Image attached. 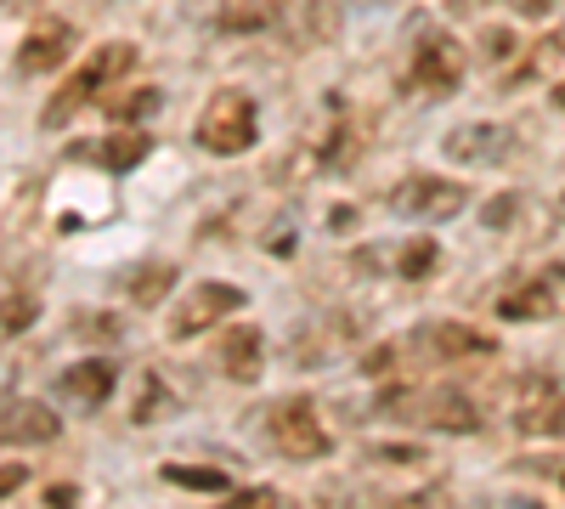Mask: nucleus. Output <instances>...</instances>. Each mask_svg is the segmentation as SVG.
<instances>
[{"instance_id":"obj_1","label":"nucleus","mask_w":565,"mask_h":509,"mask_svg":"<svg viewBox=\"0 0 565 509\" xmlns=\"http://www.w3.org/2000/svg\"><path fill=\"white\" fill-rule=\"evenodd\" d=\"M130 63H136V45H130V40H108V45H97V52H90V57H85V63L52 91V103H45L40 125H45V130H63L90 97H103L114 79H125Z\"/></svg>"},{"instance_id":"obj_2","label":"nucleus","mask_w":565,"mask_h":509,"mask_svg":"<svg viewBox=\"0 0 565 509\" xmlns=\"http://www.w3.org/2000/svg\"><path fill=\"white\" fill-rule=\"evenodd\" d=\"M260 436H266L271 453L295 458V465H311V458H328V453H334V436L322 431L311 396H277V402L260 413Z\"/></svg>"},{"instance_id":"obj_3","label":"nucleus","mask_w":565,"mask_h":509,"mask_svg":"<svg viewBox=\"0 0 565 509\" xmlns=\"http://www.w3.org/2000/svg\"><path fill=\"white\" fill-rule=\"evenodd\" d=\"M199 148L215 153V159H238L255 148V136H260V114H255V97L238 85H226L210 97V108L199 114Z\"/></svg>"},{"instance_id":"obj_4","label":"nucleus","mask_w":565,"mask_h":509,"mask_svg":"<svg viewBox=\"0 0 565 509\" xmlns=\"http://www.w3.org/2000/svg\"><path fill=\"white\" fill-rule=\"evenodd\" d=\"M232 311H244V289L238 284H193V289H181L175 311H170V340H199L210 329H221V322Z\"/></svg>"},{"instance_id":"obj_5","label":"nucleus","mask_w":565,"mask_h":509,"mask_svg":"<svg viewBox=\"0 0 565 509\" xmlns=\"http://www.w3.org/2000/svg\"><path fill=\"white\" fill-rule=\"evenodd\" d=\"M514 148H521L514 125H492V119H481V125H452V130L441 136V153H447L452 165H463V170H492V165H509V159H514Z\"/></svg>"},{"instance_id":"obj_6","label":"nucleus","mask_w":565,"mask_h":509,"mask_svg":"<svg viewBox=\"0 0 565 509\" xmlns=\"http://www.w3.org/2000/svg\"><path fill=\"white\" fill-rule=\"evenodd\" d=\"M463 79V52H458V40L430 29L418 40V52L407 63V91H418V97H447V91H458Z\"/></svg>"},{"instance_id":"obj_7","label":"nucleus","mask_w":565,"mask_h":509,"mask_svg":"<svg viewBox=\"0 0 565 509\" xmlns=\"http://www.w3.org/2000/svg\"><path fill=\"white\" fill-rule=\"evenodd\" d=\"M509 420H514V431H526V436H565V391H559V380L526 374L521 385H514Z\"/></svg>"},{"instance_id":"obj_8","label":"nucleus","mask_w":565,"mask_h":509,"mask_svg":"<svg viewBox=\"0 0 565 509\" xmlns=\"http://www.w3.org/2000/svg\"><path fill=\"white\" fill-rule=\"evenodd\" d=\"M396 407H402V420H413L424 431H447V436L481 431L476 402H469L463 391H452V385H436V391H424V396H396Z\"/></svg>"},{"instance_id":"obj_9","label":"nucleus","mask_w":565,"mask_h":509,"mask_svg":"<svg viewBox=\"0 0 565 509\" xmlns=\"http://www.w3.org/2000/svg\"><path fill=\"white\" fill-rule=\"evenodd\" d=\"M391 204L413 221H452L469 204V188L463 181H447V176H407L391 188Z\"/></svg>"},{"instance_id":"obj_10","label":"nucleus","mask_w":565,"mask_h":509,"mask_svg":"<svg viewBox=\"0 0 565 509\" xmlns=\"http://www.w3.org/2000/svg\"><path fill=\"white\" fill-rule=\"evenodd\" d=\"M413 346L441 357V362H463V357H492L498 335H481V329H469V322H424L413 335Z\"/></svg>"},{"instance_id":"obj_11","label":"nucleus","mask_w":565,"mask_h":509,"mask_svg":"<svg viewBox=\"0 0 565 509\" xmlns=\"http://www.w3.org/2000/svg\"><path fill=\"white\" fill-rule=\"evenodd\" d=\"M68 52H74V23L68 18H45L18 45V74H52Z\"/></svg>"},{"instance_id":"obj_12","label":"nucleus","mask_w":565,"mask_h":509,"mask_svg":"<svg viewBox=\"0 0 565 509\" xmlns=\"http://www.w3.org/2000/svg\"><path fill=\"white\" fill-rule=\"evenodd\" d=\"M63 425H57V413L34 402V396H18V402H0V442H12V447H40V442H52Z\"/></svg>"},{"instance_id":"obj_13","label":"nucleus","mask_w":565,"mask_h":509,"mask_svg":"<svg viewBox=\"0 0 565 509\" xmlns=\"http://www.w3.org/2000/svg\"><path fill=\"white\" fill-rule=\"evenodd\" d=\"M260 357H266V335L255 322H232L226 340H221V374L232 385H255L260 380Z\"/></svg>"},{"instance_id":"obj_14","label":"nucleus","mask_w":565,"mask_h":509,"mask_svg":"<svg viewBox=\"0 0 565 509\" xmlns=\"http://www.w3.org/2000/svg\"><path fill=\"white\" fill-rule=\"evenodd\" d=\"M114 362L108 357H85V362H74V368H63V380H57V391L74 402V407H103L108 396H114Z\"/></svg>"},{"instance_id":"obj_15","label":"nucleus","mask_w":565,"mask_h":509,"mask_svg":"<svg viewBox=\"0 0 565 509\" xmlns=\"http://www.w3.org/2000/svg\"><path fill=\"white\" fill-rule=\"evenodd\" d=\"M148 153H153V142H148V130H136V125H125L119 136H108V142H85V148H74V159L103 165V170H114V176L136 170Z\"/></svg>"},{"instance_id":"obj_16","label":"nucleus","mask_w":565,"mask_h":509,"mask_svg":"<svg viewBox=\"0 0 565 509\" xmlns=\"http://www.w3.org/2000/svg\"><path fill=\"white\" fill-rule=\"evenodd\" d=\"M548 311H554L548 284H521V289L498 295V317H503V322H537V317H548Z\"/></svg>"},{"instance_id":"obj_17","label":"nucleus","mask_w":565,"mask_h":509,"mask_svg":"<svg viewBox=\"0 0 565 509\" xmlns=\"http://www.w3.org/2000/svg\"><path fill=\"white\" fill-rule=\"evenodd\" d=\"M175 266L170 261H148V266H136L130 277H125V289H130V300L136 306H159L164 300V289H175Z\"/></svg>"},{"instance_id":"obj_18","label":"nucleus","mask_w":565,"mask_h":509,"mask_svg":"<svg viewBox=\"0 0 565 509\" xmlns=\"http://www.w3.org/2000/svg\"><path fill=\"white\" fill-rule=\"evenodd\" d=\"M164 407H170L164 380L159 374H141L136 380V402H130V425H153V413H164Z\"/></svg>"},{"instance_id":"obj_19","label":"nucleus","mask_w":565,"mask_h":509,"mask_svg":"<svg viewBox=\"0 0 565 509\" xmlns=\"http://www.w3.org/2000/svg\"><path fill=\"white\" fill-rule=\"evenodd\" d=\"M164 481L193 487V492H232L226 470H210V465H164Z\"/></svg>"},{"instance_id":"obj_20","label":"nucleus","mask_w":565,"mask_h":509,"mask_svg":"<svg viewBox=\"0 0 565 509\" xmlns=\"http://www.w3.org/2000/svg\"><path fill=\"white\" fill-rule=\"evenodd\" d=\"M159 103H164V91H153V85H141V91H136V97H125V103H114L108 114H114L119 125H136V119H148V114H153Z\"/></svg>"},{"instance_id":"obj_21","label":"nucleus","mask_w":565,"mask_h":509,"mask_svg":"<svg viewBox=\"0 0 565 509\" xmlns=\"http://www.w3.org/2000/svg\"><path fill=\"white\" fill-rule=\"evenodd\" d=\"M221 509H289V498L277 487H244V492H226Z\"/></svg>"},{"instance_id":"obj_22","label":"nucleus","mask_w":565,"mask_h":509,"mask_svg":"<svg viewBox=\"0 0 565 509\" xmlns=\"http://www.w3.org/2000/svg\"><path fill=\"white\" fill-rule=\"evenodd\" d=\"M430 266H436V244H430V238H413V244L396 255V272H402V277H424Z\"/></svg>"},{"instance_id":"obj_23","label":"nucleus","mask_w":565,"mask_h":509,"mask_svg":"<svg viewBox=\"0 0 565 509\" xmlns=\"http://www.w3.org/2000/svg\"><path fill=\"white\" fill-rule=\"evenodd\" d=\"M29 322H34V300L18 295L7 311H0V335H18V329H29Z\"/></svg>"},{"instance_id":"obj_24","label":"nucleus","mask_w":565,"mask_h":509,"mask_svg":"<svg viewBox=\"0 0 565 509\" xmlns=\"http://www.w3.org/2000/svg\"><path fill=\"white\" fill-rule=\"evenodd\" d=\"M23 481H29V470H23V465H0V498H12Z\"/></svg>"},{"instance_id":"obj_25","label":"nucleus","mask_w":565,"mask_h":509,"mask_svg":"<svg viewBox=\"0 0 565 509\" xmlns=\"http://www.w3.org/2000/svg\"><path fill=\"white\" fill-rule=\"evenodd\" d=\"M514 52V34L509 29H487V57H509Z\"/></svg>"},{"instance_id":"obj_26","label":"nucleus","mask_w":565,"mask_h":509,"mask_svg":"<svg viewBox=\"0 0 565 509\" xmlns=\"http://www.w3.org/2000/svg\"><path fill=\"white\" fill-rule=\"evenodd\" d=\"M509 215H514V193H503V204H487V226H509Z\"/></svg>"},{"instance_id":"obj_27","label":"nucleus","mask_w":565,"mask_h":509,"mask_svg":"<svg viewBox=\"0 0 565 509\" xmlns=\"http://www.w3.org/2000/svg\"><path fill=\"white\" fill-rule=\"evenodd\" d=\"M548 103H554V108H559V114H565V79H559V85H554V91H548Z\"/></svg>"},{"instance_id":"obj_28","label":"nucleus","mask_w":565,"mask_h":509,"mask_svg":"<svg viewBox=\"0 0 565 509\" xmlns=\"http://www.w3.org/2000/svg\"><path fill=\"white\" fill-rule=\"evenodd\" d=\"M548 52H565V23L554 29V40H548Z\"/></svg>"},{"instance_id":"obj_29","label":"nucleus","mask_w":565,"mask_h":509,"mask_svg":"<svg viewBox=\"0 0 565 509\" xmlns=\"http://www.w3.org/2000/svg\"><path fill=\"white\" fill-rule=\"evenodd\" d=\"M469 7H481V0H452V12H469Z\"/></svg>"},{"instance_id":"obj_30","label":"nucleus","mask_w":565,"mask_h":509,"mask_svg":"<svg viewBox=\"0 0 565 509\" xmlns=\"http://www.w3.org/2000/svg\"><path fill=\"white\" fill-rule=\"evenodd\" d=\"M554 210H559V221H565V193H559V204H554Z\"/></svg>"},{"instance_id":"obj_31","label":"nucleus","mask_w":565,"mask_h":509,"mask_svg":"<svg viewBox=\"0 0 565 509\" xmlns=\"http://www.w3.org/2000/svg\"><path fill=\"white\" fill-rule=\"evenodd\" d=\"M559 481H565V470H559Z\"/></svg>"}]
</instances>
